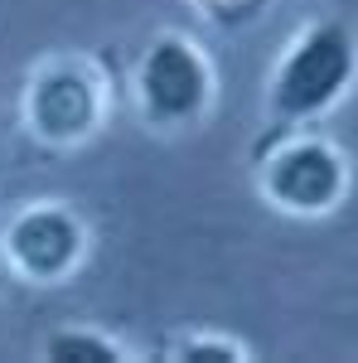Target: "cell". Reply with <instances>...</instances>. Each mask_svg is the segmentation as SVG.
<instances>
[{"label": "cell", "mask_w": 358, "mask_h": 363, "mask_svg": "<svg viewBox=\"0 0 358 363\" xmlns=\"http://www.w3.org/2000/svg\"><path fill=\"white\" fill-rule=\"evenodd\" d=\"M358 73V44L344 20H310L281 54L267 87V112L276 131H296L325 116L349 92Z\"/></svg>", "instance_id": "cell-1"}, {"label": "cell", "mask_w": 358, "mask_h": 363, "mask_svg": "<svg viewBox=\"0 0 358 363\" xmlns=\"http://www.w3.org/2000/svg\"><path fill=\"white\" fill-rule=\"evenodd\" d=\"M131 87H136L140 116L155 131H179V126H194L208 112V102H213V63L189 34L165 29L140 49Z\"/></svg>", "instance_id": "cell-2"}, {"label": "cell", "mask_w": 358, "mask_h": 363, "mask_svg": "<svg viewBox=\"0 0 358 363\" xmlns=\"http://www.w3.org/2000/svg\"><path fill=\"white\" fill-rule=\"evenodd\" d=\"M257 179L272 208L296 218H320V213H334L349 194V160L330 136L281 131V140L262 155Z\"/></svg>", "instance_id": "cell-3"}, {"label": "cell", "mask_w": 358, "mask_h": 363, "mask_svg": "<svg viewBox=\"0 0 358 363\" xmlns=\"http://www.w3.org/2000/svg\"><path fill=\"white\" fill-rule=\"evenodd\" d=\"M107 87L87 58H54L25 87V126L44 145H83L102 131Z\"/></svg>", "instance_id": "cell-4"}, {"label": "cell", "mask_w": 358, "mask_h": 363, "mask_svg": "<svg viewBox=\"0 0 358 363\" xmlns=\"http://www.w3.org/2000/svg\"><path fill=\"white\" fill-rule=\"evenodd\" d=\"M0 257L29 286H58L83 267L87 228L68 203H29L5 223Z\"/></svg>", "instance_id": "cell-5"}, {"label": "cell", "mask_w": 358, "mask_h": 363, "mask_svg": "<svg viewBox=\"0 0 358 363\" xmlns=\"http://www.w3.org/2000/svg\"><path fill=\"white\" fill-rule=\"evenodd\" d=\"M44 359L49 363H126V349L102 330L87 325H68L44 339Z\"/></svg>", "instance_id": "cell-6"}, {"label": "cell", "mask_w": 358, "mask_h": 363, "mask_svg": "<svg viewBox=\"0 0 358 363\" xmlns=\"http://www.w3.org/2000/svg\"><path fill=\"white\" fill-rule=\"evenodd\" d=\"M169 359L174 363H247L252 349L228 335H189L169 344Z\"/></svg>", "instance_id": "cell-7"}, {"label": "cell", "mask_w": 358, "mask_h": 363, "mask_svg": "<svg viewBox=\"0 0 358 363\" xmlns=\"http://www.w3.org/2000/svg\"><path fill=\"white\" fill-rule=\"evenodd\" d=\"M218 20H247V15H257V5L262 0H203Z\"/></svg>", "instance_id": "cell-8"}]
</instances>
